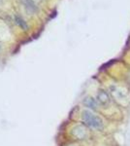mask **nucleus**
I'll return each mask as SVG.
<instances>
[{
	"instance_id": "nucleus-1",
	"label": "nucleus",
	"mask_w": 130,
	"mask_h": 146,
	"mask_svg": "<svg viewBox=\"0 0 130 146\" xmlns=\"http://www.w3.org/2000/svg\"><path fill=\"white\" fill-rule=\"evenodd\" d=\"M82 119L87 126L95 129H101L103 128V121L100 117L96 116L89 110H84L82 113Z\"/></svg>"
},
{
	"instance_id": "nucleus-2",
	"label": "nucleus",
	"mask_w": 130,
	"mask_h": 146,
	"mask_svg": "<svg viewBox=\"0 0 130 146\" xmlns=\"http://www.w3.org/2000/svg\"><path fill=\"white\" fill-rule=\"evenodd\" d=\"M97 100L101 103L102 105H106L110 102V98H109L108 94L104 91L98 92L97 94Z\"/></svg>"
},
{
	"instance_id": "nucleus-3",
	"label": "nucleus",
	"mask_w": 130,
	"mask_h": 146,
	"mask_svg": "<svg viewBox=\"0 0 130 146\" xmlns=\"http://www.w3.org/2000/svg\"><path fill=\"white\" fill-rule=\"evenodd\" d=\"M84 104L86 105V106H87V107L92 108V109H95V108H96V102H95V100H94L92 98H84Z\"/></svg>"
},
{
	"instance_id": "nucleus-4",
	"label": "nucleus",
	"mask_w": 130,
	"mask_h": 146,
	"mask_svg": "<svg viewBox=\"0 0 130 146\" xmlns=\"http://www.w3.org/2000/svg\"><path fill=\"white\" fill-rule=\"evenodd\" d=\"M16 23H18V25H20V27H22V28H23V29H26V28H27L26 23H25L24 21L22 20L20 18H18V17H16Z\"/></svg>"
}]
</instances>
